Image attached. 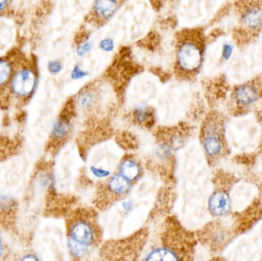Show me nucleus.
<instances>
[{"instance_id": "obj_1", "label": "nucleus", "mask_w": 262, "mask_h": 261, "mask_svg": "<svg viewBox=\"0 0 262 261\" xmlns=\"http://www.w3.org/2000/svg\"><path fill=\"white\" fill-rule=\"evenodd\" d=\"M38 81L36 64L21 54L9 84L0 93V101L24 105L35 94Z\"/></svg>"}, {"instance_id": "obj_2", "label": "nucleus", "mask_w": 262, "mask_h": 261, "mask_svg": "<svg viewBox=\"0 0 262 261\" xmlns=\"http://www.w3.org/2000/svg\"><path fill=\"white\" fill-rule=\"evenodd\" d=\"M99 239L95 221L86 215H77L67 225V249L75 260H82L93 250Z\"/></svg>"}, {"instance_id": "obj_3", "label": "nucleus", "mask_w": 262, "mask_h": 261, "mask_svg": "<svg viewBox=\"0 0 262 261\" xmlns=\"http://www.w3.org/2000/svg\"><path fill=\"white\" fill-rule=\"evenodd\" d=\"M204 57V43L198 32L182 35L176 49L175 67L182 76L192 77L201 68Z\"/></svg>"}, {"instance_id": "obj_4", "label": "nucleus", "mask_w": 262, "mask_h": 261, "mask_svg": "<svg viewBox=\"0 0 262 261\" xmlns=\"http://www.w3.org/2000/svg\"><path fill=\"white\" fill-rule=\"evenodd\" d=\"M201 144L206 157L212 162L226 154L227 145L223 118L214 116L206 121L202 130Z\"/></svg>"}, {"instance_id": "obj_5", "label": "nucleus", "mask_w": 262, "mask_h": 261, "mask_svg": "<svg viewBox=\"0 0 262 261\" xmlns=\"http://www.w3.org/2000/svg\"><path fill=\"white\" fill-rule=\"evenodd\" d=\"M240 35H257L262 29V0H239Z\"/></svg>"}, {"instance_id": "obj_6", "label": "nucleus", "mask_w": 262, "mask_h": 261, "mask_svg": "<svg viewBox=\"0 0 262 261\" xmlns=\"http://www.w3.org/2000/svg\"><path fill=\"white\" fill-rule=\"evenodd\" d=\"M262 98V75L252 81L234 87L232 104L238 110L250 108Z\"/></svg>"}, {"instance_id": "obj_7", "label": "nucleus", "mask_w": 262, "mask_h": 261, "mask_svg": "<svg viewBox=\"0 0 262 261\" xmlns=\"http://www.w3.org/2000/svg\"><path fill=\"white\" fill-rule=\"evenodd\" d=\"M72 108L66 109L52 124L50 132V139L53 144H60L67 140L73 128V110Z\"/></svg>"}, {"instance_id": "obj_8", "label": "nucleus", "mask_w": 262, "mask_h": 261, "mask_svg": "<svg viewBox=\"0 0 262 261\" xmlns=\"http://www.w3.org/2000/svg\"><path fill=\"white\" fill-rule=\"evenodd\" d=\"M208 210L215 218L224 217L230 212L231 199L226 190L218 188L212 193L208 200Z\"/></svg>"}, {"instance_id": "obj_9", "label": "nucleus", "mask_w": 262, "mask_h": 261, "mask_svg": "<svg viewBox=\"0 0 262 261\" xmlns=\"http://www.w3.org/2000/svg\"><path fill=\"white\" fill-rule=\"evenodd\" d=\"M100 96L95 87H87L78 93L72 102L74 109L81 113H89L94 111L99 104Z\"/></svg>"}, {"instance_id": "obj_10", "label": "nucleus", "mask_w": 262, "mask_h": 261, "mask_svg": "<svg viewBox=\"0 0 262 261\" xmlns=\"http://www.w3.org/2000/svg\"><path fill=\"white\" fill-rule=\"evenodd\" d=\"M117 173L135 184L143 175L141 162L132 156H124L118 165Z\"/></svg>"}, {"instance_id": "obj_11", "label": "nucleus", "mask_w": 262, "mask_h": 261, "mask_svg": "<svg viewBox=\"0 0 262 261\" xmlns=\"http://www.w3.org/2000/svg\"><path fill=\"white\" fill-rule=\"evenodd\" d=\"M21 55L18 51H12L0 58V93L9 84Z\"/></svg>"}, {"instance_id": "obj_12", "label": "nucleus", "mask_w": 262, "mask_h": 261, "mask_svg": "<svg viewBox=\"0 0 262 261\" xmlns=\"http://www.w3.org/2000/svg\"><path fill=\"white\" fill-rule=\"evenodd\" d=\"M119 8V0H95L92 9L94 20L104 23L116 13Z\"/></svg>"}, {"instance_id": "obj_13", "label": "nucleus", "mask_w": 262, "mask_h": 261, "mask_svg": "<svg viewBox=\"0 0 262 261\" xmlns=\"http://www.w3.org/2000/svg\"><path fill=\"white\" fill-rule=\"evenodd\" d=\"M134 183L118 173H114L106 180L108 194L115 198H122L130 193Z\"/></svg>"}, {"instance_id": "obj_14", "label": "nucleus", "mask_w": 262, "mask_h": 261, "mask_svg": "<svg viewBox=\"0 0 262 261\" xmlns=\"http://www.w3.org/2000/svg\"><path fill=\"white\" fill-rule=\"evenodd\" d=\"M143 259L144 260H178L181 259V256L177 250L165 245L151 248Z\"/></svg>"}, {"instance_id": "obj_15", "label": "nucleus", "mask_w": 262, "mask_h": 261, "mask_svg": "<svg viewBox=\"0 0 262 261\" xmlns=\"http://www.w3.org/2000/svg\"><path fill=\"white\" fill-rule=\"evenodd\" d=\"M133 121L140 127H149L154 121L152 108L146 105L137 106L132 113Z\"/></svg>"}, {"instance_id": "obj_16", "label": "nucleus", "mask_w": 262, "mask_h": 261, "mask_svg": "<svg viewBox=\"0 0 262 261\" xmlns=\"http://www.w3.org/2000/svg\"><path fill=\"white\" fill-rule=\"evenodd\" d=\"M174 150L168 144L167 141L159 143L154 150V158L160 162H166L170 160L173 156Z\"/></svg>"}, {"instance_id": "obj_17", "label": "nucleus", "mask_w": 262, "mask_h": 261, "mask_svg": "<svg viewBox=\"0 0 262 261\" xmlns=\"http://www.w3.org/2000/svg\"><path fill=\"white\" fill-rule=\"evenodd\" d=\"M89 173L97 180H107L112 175V172L108 169L96 165L89 167Z\"/></svg>"}, {"instance_id": "obj_18", "label": "nucleus", "mask_w": 262, "mask_h": 261, "mask_svg": "<svg viewBox=\"0 0 262 261\" xmlns=\"http://www.w3.org/2000/svg\"><path fill=\"white\" fill-rule=\"evenodd\" d=\"M15 208V201L10 196L5 195L0 196V212L3 214H10L13 212Z\"/></svg>"}, {"instance_id": "obj_19", "label": "nucleus", "mask_w": 262, "mask_h": 261, "mask_svg": "<svg viewBox=\"0 0 262 261\" xmlns=\"http://www.w3.org/2000/svg\"><path fill=\"white\" fill-rule=\"evenodd\" d=\"M166 141H167L169 146L172 147V150L176 151V150H179L183 147L185 143V138L180 133H175V134H172L169 137V139H168V140Z\"/></svg>"}, {"instance_id": "obj_20", "label": "nucleus", "mask_w": 262, "mask_h": 261, "mask_svg": "<svg viewBox=\"0 0 262 261\" xmlns=\"http://www.w3.org/2000/svg\"><path fill=\"white\" fill-rule=\"evenodd\" d=\"M93 44L89 40L81 41L76 47V53L79 57H84L92 51Z\"/></svg>"}, {"instance_id": "obj_21", "label": "nucleus", "mask_w": 262, "mask_h": 261, "mask_svg": "<svg viewBox=\"0 0 262 261\" xmlns=\"http://www.w3.org/2000/svg\"><path fill=\"white\" fill-rule=\"evenodd\" d=\"M89 75V72L81 68L79 64H75L71 72V78L74 81H78V80L84 79V78Z\"/></svg>"}, {"instance_id": "obj_22", "label": "nucleus", "mask_w": 262, "mask_h": 261, "mask_svg": "<svg viewBox=\"0 0 262 261\" xmlns=\"http://www.w3.org/2000/svg\"><path fill=\"white\" fill-rule=\"evenodd\" d=\"M234 52L233 44L231 43L226 42L224 43L222 49V60L223 61H227L232 58V54Z\"/></svg>"}, {"instance_id": "obj_23", "label": "nucleus", "mask_w": 262, "mask_h": 261, "mask_svg": "<svg viewBox=\"0 0 262 261\" xmlns=\"http://www.w3.org/2000/svg\"><path fill=\"white\" fill-rule=\"evenodd\" d=\"M63 64L61 61H57V60H52L48 64V70L49 73L53 75H58L60 72L62 70Z\"/></svg>"}, {"instance_id": "obj_24", "label": "nucleus", "mask_w": 262, "mask_h": 261, "mask_svg": "<svg viewBox=\"0 0 262 261\" xmlns=\"http://www.w3.org/2000/svg\"><path fill=\"white\" fill-rule=\"evenodd\" d=\"M99 48L104 52H112L115 49V41L112 38H105L99 42Z\"/></svg>"}, {"instance_id": "obj_25", "label": "nucleus", "mask_w": 262, "mask_h": 261, "mask_svg": "<svg viewBox=\"0 0 262 261\" xmlns=\"http://www.w3.org/2000/svg\"><path fill=\"white\" fill-rule=\"evenodd\" d=\"M121 209L124 212L129 214L135 209L136 202L133 199H124L121 203Z\"/></svg>"}, {"instance_id": "obj_26", "label": "nucleus", "mask_w": 262, "mask_h": 261, "mask_svg": "<svg viewBox=\"0 0 262 261\" xmlns=\"http://www.w3.org/2000/svg\"><path fill=\"white\" fill-rule=\"evenodd\" d=\"M11 0H0V15H5L9 10Z\"/></svg>"}, {"instance_id": "obj_27", "label": "nucleus", "mask_w": 262, "mask_h": 261, "mask_svg": "<svg viewBox=\"0 0 262 261\" xmlns=\"http://www.w3.org/2000/svg\"><path fill=\"white\" fill-rule=\"evenodd\" d=\"M7 254V246L4 239L0 235V260H3Z\"/></svg>"}, {"instance_id": "obj_28", "label": "nucleus", "mask_w": 262, "mask_h": 261, "mask_svg": "<svg viewBox=\"0 0 262 261\" xmlns=\"http://www.w3.org/2000/svg\"><path fill=\"white\" fill-rule=\"evenodd\" d=\"M21 260H38L39 259L36 257V255L35 254H26L25 257H23V258L21 259Z\"/></svg>"}]
</instances>
